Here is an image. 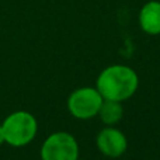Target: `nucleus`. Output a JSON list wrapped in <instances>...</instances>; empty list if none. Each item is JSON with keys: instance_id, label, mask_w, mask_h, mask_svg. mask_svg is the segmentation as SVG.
<instances>
[{"instance_id": "1", "label": "nucleus", "mask_w": 160, "mask_h": 160, "mask_svg": "<svg viewBox=\"0 0 160 160\" xmlns=\"http://www.w3.org/2000/svg\"><path fill=\"white\" fill-rule=\"evenodd\" d=\"M139 86V78L133 69L124 65H112L97 78V90L104 100L124 101L135 94Z\"/></svg>"}, {"instance_id": "2", "label": "nucleus", "mask_w": 160, "mask_h": 160, "mask_svg": "<svg viewBox=\"0 0 160 160\" xmlns=\"http://www.w3.org/2000/svg\"><path fill=\"white\" fill-rule=\"evenodd\" d=\"M6 143L13 148H22L34 141L38 132V122L28 111L11 112L2 122Z\"/></svg>"}, {"instance_id": "3", "label": "nucleus", "mask_w": 160, "mask_h": 160, "mask_svg": "<svg viewBox=\"0 0 160 160\" xmlns=\"http://www.w3.org/2000/svg\"><path fill=\"white\" fill-rule=\"evenodd\" d=\"M102 96L94 87H82L75 90L68 98V110L78 119H90L98 115L102 105Z\"/></svg>"}, {"instance_id": "4", "label": "nucleus", "mask_w": 160, "mask_h": 160, "mask_svg": "<svg viewBox=\"0 0 160 160\" xmlns=\"http://www.w3.org/2000/svg\"><path fill=\"white\" fill-rule=\"evenodd\" d=\"M79 145L68 132L49 135L41 148V160H78Z\"/></svg>"}, {"instance_id": "5", "label": "nucleus", "mask_w": 160, "mask_h": 160, "mask_svg": "<svg viewBox=\"0 0 160 160\" xmlns=\"http://www.w3.org/2000/svg\"><path fill=\"white\" fill-rule=\"evenodd\" d=\"M97 146L102 155L108 158H119L128 148V141L121 131L105 128L97 135Z\"/></svg>"}, {"instance_id": "6", "label": "nucleus", "mask_w": 160, "mask_h": 160, "mask_svg": "<svg viewBox=\"0 0 160 160\" xmlns=\"http://www.w3.org/2000/svg\"><path fill=\"white\" fill-rule=\"evenodd\" d=\"M139 25L149 35L160 34V2L150 0L139 11Z\"/></svg>"}, {"instance_id": "7", "label": "nucleus", "mask_w": 160, "mask_h": 160, "mask_svg": "<svg viewBox=\"0 0 160 160\" xmlns=\"http://www.w3.org/2000/svg\"><path fill=\"white\" fill-rule=\"evenodd\" d=\"M101 121L107 125H114L122 118L124 110H122L121 101H112V100H104L102 105L98 111Z\"/></svg>"}, {"instance_id": "8", "label": "nucleus", "mask_w": 160, "mask_h": 160, "mask_svg": "<svg viewBox=\"0 0 160 160\" xmlns=\"http://www.w3.org/2000/svg\"><path fill=\"white\" fill-rule=\"evenodd\" d=\"M3 143H6V136H4V131H3L2 124H0V146H2Z\"/></svg>"}, {"instance_id": "9", "label": "nucleus", "mask_w": 160, "mask_h": 160, "mask_svg": "<svg viewBox=\"0 0 160 160\" xmlns=\"http://www.w3.org/2000/svg\"><path fill=\"white\" fill-rule=\"evenodd\" d=\"M78 160H80V159H78Z\"/></svg>"}]
</instances>
